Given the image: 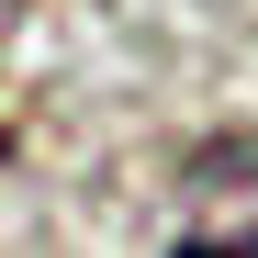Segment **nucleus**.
Returning a JSON list of instances; mask_svg holds the SVG:
<instances>
[{
    "mask_svg": "<svg viewBox=\"0 0 258 258\" xmlns=\"http://www.w3.org/2000/svg\"><path fill=\"white\" fill-rule=\"evenodd\" d=\"M168 258H258V135H202L168 191Z\"/></svg>",
    "mask_w": 258,
    "mask_h": 258,
    "instance_id": "nucleus-1",
    "label": "nucleus"
}]
</instances>
